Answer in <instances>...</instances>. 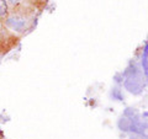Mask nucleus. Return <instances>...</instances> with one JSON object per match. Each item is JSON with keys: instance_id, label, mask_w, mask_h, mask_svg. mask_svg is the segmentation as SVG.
Wrapping results in <instances>:
<instances>
[{"instance_id": "1", "label": "nucleus", "mask_w": 148, "mask_h": 139, "mask_svg": "<svg viewBox=\"0 0 148 139\" xmlns=\"http://www.w3.org/2000/svg\"><path fill=\"white\" fill-rule=\"evenodd\" d=\"M8 25L10 26L11 29L21 32V31H24V29H25L26 21L24 20V18H21V17H11V18H9L8 20Z\"/></svg>"}, {"instance_id": "2", "label": "nucleus", "mask_w": 148, "mask_h": 139, "mask_svg": "<svg viewBox=\"0 0 148 139\" xmlns=\"http://www.w3.org/2000/svg\"><path fill=\"white\" fill-rule=\"evenodd\" d=\"M8 14V4L5 0H0V16H5Z\"/></svg>"}, {"instance_id": "3", "label": "nucleus", "mask_w": 148, "mask_h": 139, "mask_svg": "<svg viewBox=\"0 0 148 139\" xmlns=\"http://www.w3.org/2000/svg\"><path fill=\"white\" fill-rule=\"evenodd\" d=\"M8 1H10L11 4H18L20 3V0H8Z\"/></svg>"}]
</instances>
